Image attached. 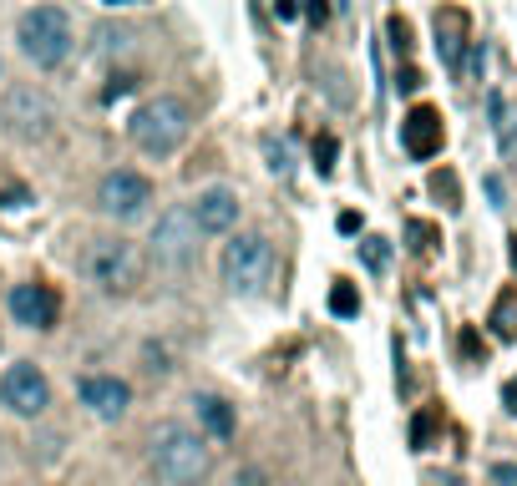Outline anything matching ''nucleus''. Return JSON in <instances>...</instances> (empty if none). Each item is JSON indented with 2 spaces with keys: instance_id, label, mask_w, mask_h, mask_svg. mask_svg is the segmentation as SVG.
Returning <instances> with one entry per match:
<instances>
[{
  "instance_id": "6",
  "label": "nucleus",
  "mask_w": 517,
  "mask_h": 486,
  "mask_svg": "<svg viewBox=\"0 0 517 486\" xmlns=\"http://www.w3.org/2000/svg\"><path fill=\"white\" fill-rule=\"evenodd\" d=\"M147 203H153V183H147L142 173H132V168L107 173V178H102V188H97V208H102L107 218H122V223L142 218V213H147Z\"/></svg>"
},
{
  "instance_id": "3",
  "label": "nucleus",
  "mask_w": 517,
  "mask_h": 486,
  "mask_svg": "<svg viewBox=\"0 0 517 486\" xmlns=\"http://www.w3.org/2000/svg\"><path fill=\"white\" fill-rule=\"evenodd\" d=\"M16 41H21L26 61H36V66H61V61L71 56V41H77V36H71V21H66L61 6H36V11L21 16Z\"/></svg>"
},
{
  "instance_id": "28",
  "label": "nucleus",
  "mask_w": 517,
  "mask_h": 486,
  "mask_svg": "<svg viewBox=\"0 0 517 486\" xmlns=\"http://www.w3.org/2000/svg\"><path fill=\"white\" fill-rule=\"evenodd\" d=\"M487 198H492V203H497V208H502V203H507V193H502V183H497V178H487Z\"/></svg>"
},
{
  "instance_id": "2",
  "label": "nucleus",
  "mask_w": 517,
  "mask_h": 486,
  "mask_svg": "<svg viewBox=\"0 0 517 486\" xmlns=\"http://www.w3.org/2000/svg\"><path fill=\"white\" fill-rule=\"evenodd\" d=\"M127 132H132V142L147 157H173L188 142V132H193V112H188L183 97H153V102H142L132 112Z\"/></svg>"
},
{
  "instance_id": "31",
  "label": "nucleus",
  "mask_w": 517,
  "mask_h": 486,
  "mask_svg": "<svg viewBox=\"0 0 517 486\" xmlns=\"http://www.w3.org/2000/svg\"><path fill=\"white\" fill-rule=\"evenodd\" d=\"M244 486H264V481H259V471H249V476H244Z\"/></svg>"
},
{
  "instance_id": "7",
  "label": "nucleus",
  "mask_w": 517,
  "mask_h": 486,
  "mask_svg": "<svg viewBox=\"0 0 517 486\" xmlns=\"http://www.w3.org/2000/svg\"><path fill=\"white\" fill-rule=\"evenodd\" d=\"M0 405L16 411V416H41L51 405V380L31 360H21V365H11L6 375H0Z\"/></svg>"
},
{
  "instance_id": "12",
  "label": "nucleus",
  "mask_w": 517,
  "mask_h": 486,
  "mask_svg": "<svg viewBox=\"0 0 517 486\" xmlns=\"http://www.w3.org/2000/svg\"><path fill=\"white\" fill-rule=\"evenodd\" d=\"M82 405H92V416H102V421H117V416H127L132 390L117 375H87L82 380Z\"/></svg>"
},
{
  "instance_id": "25",
  "label": "nucleus",
  "mask_w": 517,
  "mask_h": 486,
  "mask_svg": "<svg viewBox=\"0 0 517 486\" xmlns=\"http://www.w3.org/2000/svg\"><path fill=\"white\" fill-rule=\"evenodd\" d=\"M396 81H401V92H416V87H421V71H416V66H401Z\"/></svg>"
},
{
  "instance_id": "19",
  "label": "nucleus",
  "mask_w": 517,
  "mask_h": 486,
  "mask_svg": "<svg viewBox=\"0 0 517 486\" xmlns=\"http://www.w3.org/2000/svg\"><path fill=\"white\" fill-rule=\"evenodd\" d=\"M360 254H365V264H371L376 274H381V269L391 264V249H386V238H376V233H371V238L360 243Z\"/></svg>"
},
{
  "instance_id": "10",
  "label": "nucleus",
  "mask_w": 517,
  "mask_h": 486,
  "mask_svg": "<svg viewBox=\"0 0 517 486\" xmlns=\"http://www.w3.org/2000/svg\"><path fill=\"white\" fill-rule=\"evenodd\" d=\"M11 314H16V324L51 330L56 314H61V299H56L51 284H16V289H11Z\"/></svg>"
},
{
  "instance_id": "14",
  "label": "nucleus",
  "mask_w": 517,
  "mask_h": 486,
  "mask_svg": "<svg viewBox=\"0 0 517 486\" xmlns=\"http://www.w3.org/2000/svg\"><path fill=\"white\" fill-rule=\"evenodd\" d=\"M188 213H193L198 233H229L239 223V198L229 188H208V193H198V203Z\"/></svg>"
},
{
  "instance_id": "29",
  "label": "nucleus",
  "mask_w": 517,
  "mask_h": 486,
  "mask_svg": "<svg viewBox=\"0 0 517 486\" xmlns=\"http://www.w3.org/2000/svg\"><path fill=\"white\" fill-rule=\"evenodd\" d=\"M492 476H497V486H512V481H517V466H497Z\"/></svg>"
},
{
  "instance_id": "1",
  "label": "nucleus",
  "mask_w": 517,
  "mask_h": 486,
  "mask_svg": "<svg viewBox=\"0 0 517 486\" xmlns=\"http://www.w3.org/2000/svg\"><path fill=\"white\" fill-rule=\"evenodd\" d=\"M153 471H158L163 486H203L208 471H213V456H208V446H203L198 431L168 421L153 436Z\"/></svg>"
},
{
  "instance_id": "16",
  "label": "nucleus",
  "mask_w": 517,
  "mask_h": 486,
  "mask_svg": "<svg viewBox=\"0 0 517 486\" xmlns=\"http://www.w3.org/2000/svg\"><path fill=\"white\" fill-rule=\"evenodd\" d=\"M487 330H492V340H502V345L517 340V294H512V289L497 294V304H492V314H487Z\"/></svg>"
},
{
  "instance_id": "5",
  "label": "nucleus",
  "mask_w": 517,
  "mask_h": 486,
  "mask_svg": "<svg viewBox=\"0 0 517 486\" xmlns=\"http://www.w3.org/2000/svg\"><path fill=\"white\" fill-rule=\"evenodd\" d=\"M87 274L102 294H127L142 284V254H137V243L127 238H92V249H87Z\"/></svg>"
},
{
  "instance_id": "26",
  "label": "nucleus",
  "mask_w": 517,
  "mask_h": 486,
  "mask_svg": "<svg viewBox=\"0 0 517 486\" xmlns=\"http://www.w3.org/2000/svg\"><path fill=\"white\" fill-rule=\"evenodd\" d=\"M502 405H507V416H517V375L502 385Z\"/></svg>"
},
{
  "instance_id": "13",
  "label": "nucleus",
  "mask_w": 517,
  "mask_h": 486,
  "mask_svg": "<svg viewBox=\"0 0 517 486\" xmlns=\"http://www.w3.org/2000/svg\"><path fill=\"white\" fill-rule=\"evenodd\" d=\"M467 36H472V21L462 6H441L436 11V51L452 71H462V56H467Z\"/></svg>"
},
{
  "instance_id": "9",
  "label": "nucleus",
  "mask_w": 517,
  "mask_h": 486,
  "mask_svg": "<svg viewBox=\"0 0 517 486\" xmlns=\"http://www.w3.org/2000/svg\"><path fill=\"white\" fill-rule=\"evenodd\" d=\"M153 254H158L163 264H188V259L198 254V223H193L188 208H168V213L158 218Z\"/></svg>"
},
{
  "instance_id": "30",
  "label": "nucleus",
  "mask_w": 517,
  "mask_h": 486,
  "mask_svg": "<svg viewBox=\"0 0 517 486\" xmlns=\"http://www.w3.org/2000/svg\"><path fill=\"white\" fill-rule=\"evenodd\" d=\"M127 92H132V81H127V76H117L112 87H107V97H127Z\"/></svg>"
},
{
  "instance_id": "15",
  "label": "nucleus",
  "mask_w": 517,
  "mask_h": 486,
  "mask_svg": "<svg viewBox=\"0 0 517 486\" xmlns=\"http://www.w3.org/2000/svg\"><path fill=\"white\" fill-rule=\"evenodd\" d=\"M193 405H198V421L208 426L213 441H234V405L224 395H198Z\"/></svg>"
},
{
  "instance_id": "32",
  "label": "nucleus",
  "mask_w": 517,
  "mask_h": 486,
  "mask_svg": "<svg viewBox=\"0 0 517 486\" xmlns=\"http://www.w3.org/2000/svg\"><path fill=\"white\" fill-rule=\"evenodd\" d=\"M107 6H127V0H107Z\"/></svg>"
},
{
  "instance_id": "27",
  "label": "nucleus",
  "mask_w": 517,
  "mask_h": 486,
  "mask_svg": "<svg viewBox=\"0 0 517 486\" xmlns=\"http://www.w3.org/2000/svg\"><path fill=\"white\" fill-rule=\"evenodd\" d=\"M305 11H310V21H325V16H330L325 0H305Z\"/></svg>"
},
{
  "instance_id": "22",
  "label": "nucleus",
  "mask_w": 517,
  "mask_h": 486,
  "mask_svg": "<svg viewBox=\"0 0 517 486\" xmlns=\"http://www.w3.org/2000/svg\"><path fill=\"white\" fill-rule=\"evenodd\" d=\"M386 31H391V46L406 56V51H411V21H406V16H391V21H386Z\"/></svg>"
},
{
  "instance_id": "23",
  "label": "nucleus",
  "mask_w": 517,
  "mask_h": 486,
  "mask_svg": "<svg viewBox=\"0 0 517 486\" xmlns=\"http://www.w3.org/2000/svg\"><path fill=\"white\" fill-rule=\"evenodd\" d=\"M315 168H320V173H330V168H335V137H330V132H320V137H315Z\"/></svg>"
},
{
  "instance_id": "17",
  "label": "nucleus",
  "mask_w": 517,
  "mask_h": 486,
  "mask_svg": "<svg viewBox=\"0 0 517 486\" xmlns=\"http://www.w3.org/2000/svg\"><path fill=\"white\" fill-rule=\"evenodd\" d=\"M330 309H335L340 319H350V314H360V294H355V284H345V279H340V284L330 289Z\"/></svg>"
},
{
  "instance_id": "21",
  "label": "nucleus",
  "mask_w": 517,
  "mask_h": 486,
  "mask_svg": "<svg viewBox=\"0 0 517 486\" xmlns=\"http://www.w3.org/2000/svg\"><path fill=\"white\" fill-rule=\"evenodd\" d=\"M431 436H436V411L416 416V426H411V446H416V451H426V446H431Z\"/></svg>"
},
{
  "instance_id": "20",
  "label": "nucleus",
  "mask_w": 517,
  "mask_h": 486,
  "mask_svg": "<svg viewBox=\"0 0 517 486\" xmlns=\"http://www.w3.org/2000/svg\"><path fill=\"white\" fill-rule=\"evenodd\" d=\"M406 233H411V249H416V254H431V249H436V228H431V223L411 218V223H406Z\"/></svg>"
},
{
  "instance_id": "11",
  "label": "nucleus",
  "mask_w": 517,
  "mask_h": 486,
  "mask_svg": "<svg viewBox=\"0 0 517 486\" xmlns=\"http://www.w3.org/2000/svg\"><path fill=\"white\" fill-rule=\"evenodd\" d=\"M441 142H447V127H441V112L436 107H411L406 112V122H401V147L411 152V157H436L441 152Z\"/></svg>"
},
{
  "instance_id": "18",
  "label": "nucleus",
  "mask_w": 517,
  "mask_h": 486,
  "mask_svg": "<svg viewBox=\"0 0 517 486\" xmlns=\"http://www.w3.org/2000/svg\"><path fill=\"white\" fill-rule=\"evenodd\" d=\"M431 193H436L441 203H447V208H462V193H457V173H447V168H441V173H431Z\"/></svg>"
},
{
  "instance_id": "24",
  "label": "nucleus",
  "mask_w": 517,
  "mask_h": 486,
  "mask_svg": "<svg viewBox=\"0 0 517 486\" xmlns=\"http://www.w3.org/2000/svg\"><path fill=\"white\" fill-rule=\"evenodd\" d=\"M269 157H274V162H269L274 173H289V147H284V142H269Z\"/></svg>"
},
{
  "instance_id": "8",
  "label": "nucleus",
  "mask_w": 517,
  "mask_h": 486,
  "mask_svg": "<svg viewBox=\"0 0 517 486\" xmlns=\"http://www.w3.org/2000/svg\"><path fill=\"white\" fill-rule=\"evenodd\" d=\"M6 122H11V132H16V137L36 142V137H46V132H51L56 107H51V97H46V92H36V87H16V92L6 97Z\"/></svg>"
},
{
  "instance_id": "4",
  "label": "nucleus",
  "mask_w": 517,
  "mask_h": 486,
  "mask_svg": "<svg viewBox=\"0 0 517 486\" xmlns=\"http://www.w3.org/2000/svg\"><path fill=\"white\" fill-rule=\"evenodd\" d=\"M274 279V243L264 233H239L224 249V284L234 294H264Z\"/></svg>"
}]
</instances>
